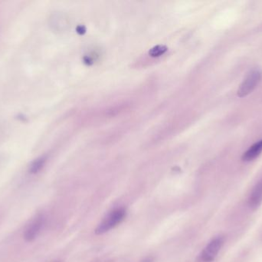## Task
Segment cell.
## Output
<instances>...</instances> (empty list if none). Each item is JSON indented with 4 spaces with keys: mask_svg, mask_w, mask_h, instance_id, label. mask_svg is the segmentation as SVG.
I'll return each instance as SVG.
<instances>
[{
    "mask_svg": "<svg viewBox=\"0 0 262 262\" xmlns=\"http://www.w3.org/2000/svg\"><path fill=\"white\" fill-rule=\"evenodd\" d=\"M249 206L252 209H257L262 203V181L259 182L252 190L249 197Z\"/></svg>",
    "mask_w": 262,
    "mask_h": 262,
    "instance_id": "cell-5",
    "label": "cell"
},
{
    "mask_svg": "<svg viewBox=\"0 0 262 262\" xmlns=\"http://www.w3.org/2000/svg\"><path fill=\"white\" fill-rule=\"evenodd\" d=\"M144 262H153V259L151 258H148V259H145Z\"/></svg>",
    "mask_w": 262,
    "mask_h": 262,
    "instance_id": "cell-8",
    "label": "cell"
},
{
    "mask_svg": "<svg viewBox=\"0 0 262 262\" xmlns=\"http://www.w3.org/2000/svg\"><path fill=\"white\" fill-rule=\"evenodd\" d=\"M45 164H46V158H40L36 159V161L32 162V165H30L29 168V172L31 174H36L38 172H40L44 167Z\"/></svg>",
    "mask_w": 262,
    "mask_h": 262,
    "instance_id": "cell-7",
    "label": "cell"
},
{
    "mask_svg": "<svg viewBox=\"0 0 262 262\" xmlns=\"http://www.w3.org/2000/svg\"><path fill=\"white\" fill-rule=\"evenodd\" d=\"M45 221L46 218L42 213H38L34 217H32L24 230L23 236L25 240L27 242L34 241L42 232Z\"/></svg>",
    "mask_w": 262,
    "mask_h": 262,
    "instance_id": "cell-3",
    "label": "cell"
},
{
    "mask_svg": "<svg viewBox=\"0 0 262 262\" xmlns=\"http://www.w3.org/2000/svg\"><path fill=\"white\" fill-rule=\"evenodd\" d=\"M126 214L127 212L124 208H116L110 211L95 230L97 235H102L109 232L112 228H115L124 221Z\"/></svg>",
    "mask_w": 262,
    "mask_h": 262,
    "instance_id": "cell-1",
    "label": "cell"
},
{
    "mask_svg": "<svg viewBox=\"0 0 262 262\" xmlns=\"http://www.w3.org/2000/svg\"><path fill=\"white\" fill-rule=\"evenodd\" d=\"M262 152V139L255 143L243 154L242 158L244 162H251L256 159Z\"/></svg>",
    "mask_w": 262,
    "mask_h": 262,
    "instance_id": "cell-6",
    "label": "cell"
},
{
    "mask_svg": "<svg viewBox=\"0 0 262 262\" xmlns=\"http://www.w3.org/2000/svg\"><path fill=\"white\" fill-rule=\"evenodd\" d=\"M262 77V72L261 70L254 69L251 71L241 83L239 89L237 91V95L239 98H244L252 93L260 83Z\"/></svg>",
    "mask_w": 262,
    "mask_h": 262,
    "instance_id": "cell-2",
    "label": "cell"
},
{
    "mask_svg": "<svg viewBox=\"0 0 262 262\" xmlns=\"http://www.w3.org/2000/svg\"><path fill=\"white\" fill-rule=\"evenodd\" d=\"M223 243L224 238L222 237H218L211 241L202 252L200 261L203 262H212L218 255Z\"/></svg>",
    "mask_w": 262,
    "mask_h": 262,
    "instance_id": "cell-4",
    "label": "cell"
}]
</instances>
